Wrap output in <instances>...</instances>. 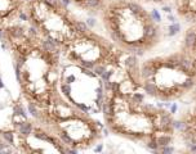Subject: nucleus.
Returning <instances> with one entry per match:
<instances>
[{"mask_svg":"<svg viewBox=\"0 0 196 154\" xmlns=\"http://www.w3.org/2000/svg\"><path fill=\"white\" fill-rule=\"evenodd\" d=\"M177 18L186 24H196V0H170Z\"/></svg>","mask_w":196,"mask_h":154,"instance_id":"11","label":"nucleus"},{"mask_svg":"<svg viewBox=\"0 0 196 154\" xmlns=\"http://www.w3.org/2000/svg\"><path fill=\"white\" fill-rule=\"evenodd\" d=\"M129 75L151 99L173 103L188 96L196 83V61L182 50L145 58Z\"/></svg>","mask_w":196,"mask_h":154,"instance_id":"4","label":"nucleus"},{"mask_svg":"<svg viewBox=\"0 0 196 154\" xmlns=\"http://www.w3.org/2000/svg\"><path fill=\"white\" fill-rule=\"evenodd\" d=\"M179 50L196 61V24H190L184 30L179 44Z\"/></svg>","mask_w":196,"mask_h":154,"instance_id":"13","label":"nucleus"},{"mask_svg":"<svg viewBox=\"0 0 196 154\" xmlns=\"http://www.w3.org/2000/svg\"><path fill=\"white\" fill-rule=\"evenodd\" d=\"M63 1L66 4H72L76 9L89 16H98V13L108 0H63Z\"/></svg>","mask_w":196,"mask_h":154,"instance_id":"12","label":"nucleus"},{"mask_svg":"<svg viewBox=\"0 0 196 154\" xmlns=\"http://www.w3.org/2000/svg\"><path fill=\"white\" fill-rule=\"evenodd\" d=\"M125 72L120 78L105 82L102 116L112 135L134 144L160 150L176 139V116L154 103Z\"/></svg>","mask_w":196,"mask_h":154,"instance_id":"1","label":"nucleus"},{"mask_svg":"<svg viewBox=\"0 0 196 154\" xmlns=\"http://www.w3.org/2000/svg\"><path fill=\"white\" fill-rule=\"evenodd\" d=\"M23 21L59 50L85 26L63 0H26Z\"/></svg>","mask_w":196,"mask_h":154,"instance_id":"7","label":"nucleus"},{"mask_svg":"<svg viewBox=\"0 0 196 154\" xmlns=\"http://www.w3.org/2000/svg\"><path fill=\"white\" fill-rule=\"evenodd\" d=\"M176 138L188 150L196 152V103L181 111L176 117Z\"/></svg>","mask_w":196,"mask_h":154,"instance_id":"9","label":"nucleus"},{"mask_svg":"<svg viewBox=\"0 0 196 154\" xmlns=\"http://www.w3.org/2000/svg\"><path fill=\"white\" fill-rule=\"evenodd\" d=\"M61 55L65 62L93 71L99 77H103L105 72L108 76V72L116 75L125 71L134 57L117 48L105 34L89 29L87 24L61 49Z\"/></svg>","mask_w":196,"mask_h":154,"instance_id":"6","label":"nucleus"},{"mask_svg":"<svg viewBox=\"0 0 196 154\" xmlns=\"http://www.w3.org/2000/svg\"><path fill=\"white\" fill-rule=\"evenodd\" d=\"M0 32L12 57L23 100L33 108L51 106L61 94L59 48L40 36L25 21L9 24Z\"/></svg>","mask_w":196,"mask_h":154,"instance_id":"2","label":"nucleus"},{"mask_svg":"<svg viewBox=\"0 0 196 154\" xmlns=\"http://www.w3.org/2000/svg\"><path fill=\"white\" fill-rule=\"evenodd\" d=\"M28 108L35 120L52 131L70 152L88 150L103 138L101 122L70 103L62 94L45 108Z\"/></svg>","mask_w":196,"mask_h":154,"instance_id":"5","label":"nucleus"},{"mask_svg":"<svg viewBox=\"0 0 196 154\" xmlns=\"http://www.w3.org/2000/svg\"><path fill=\"white\" fill-rule=\"evenodd\" d=\"M14 146L17 150L26 153H69L70 150L57 136L34 117L23 118L14 125L12 131Z\"/></svg>","mask_w":196,"mask_h":154,"instance_id":"8","label":"nucleus"},{"mask_svg":"<svg viewBox=\"0 0 196 154\" xmlns=\"http://www.w3.org/2000/svg\"><path fill=\"white\" fill-rule=\"evenodd\" d=\"M26 0H0V30L23 21Z\"/></svg>","mask_w":196,"mask_h":154,"instance_id":"10","label":"nucleus"},{"mask_svg":"<svg viewBox=\"0 0 196 154\" xmlns=\"http://www.w3.org/2000/svg\"><path fill=\"white\" fill-rule=\"evenodd\" d=\"M138 1H141L142 4L145 5H148V4H165V3H170V0H138Z\"/></svg>","mask_w":196,"mask_h":154,"instance_id":"14","label":"nucleus"},{"mask_svg":"<svg viewBox=\"0 0 196 154\" xmlns=\"http://www.w3.org/2000/svg\"><path fill=\"white\" fill-rule=\"evenodd\" d=\"M188 98L192 100V103H196V83H195V86H194V89L191 90V93L188 94Z\"/></svg>","mask_w":196,"mask_h":154,"instance_id":"15","label":"nucleus"},{"mask_svg":"<svg viewBox=\"0 0 196 154\" xmlns=\"http://www.w3.org/2000/svg\"><path fill=\"white\" fill-rule=\"evenodd\" d=\"M97 17L105 35L127 54L143 57L163 41L159 21L138 0H108Z\"/></svg>","mask_w":196,"mask_h":154,"instance_id":"3","label":"nucleus"}]
</instances>
